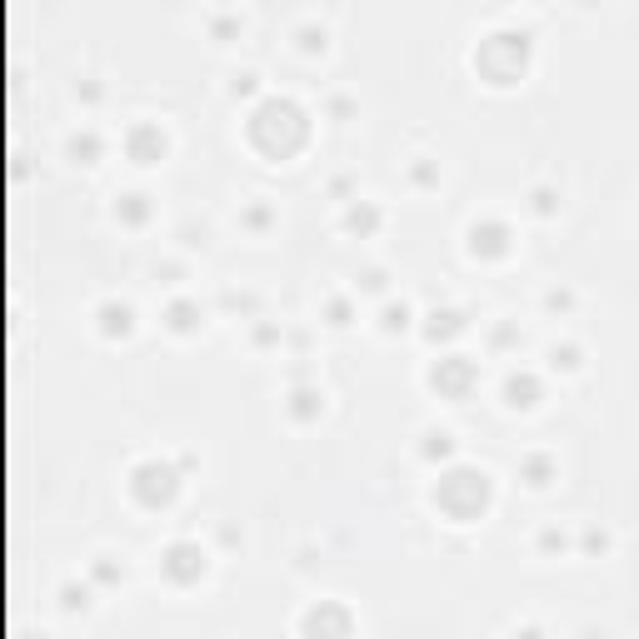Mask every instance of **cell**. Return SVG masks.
Here are the masks:
<instances>
[{"label":"cell","instance_id":"obj_5","mask_svg":"<svg viewBox=\"0 0 639 639\" xmlns=\"http://www.w3.org/2000/svg\"><path fill=\"white\" fill-rule=\"evenodd\" d=\"M205 570H210V555H205L195 540H175V545H165V550H160V575H165L170 585H180V590L200 585V580H205Z\"/></svg>","mask_w":639,"mask_h":639},{"label":"cell","instance_id":"obj_2","mask_svg":"<svg viewBox=\"0 0 639 639\" xmlns=\"http://www.w3.org/2000/svg\"><path fill=\"white\" fill-rule=\"evenodd\" d=\"M430 500H435V510H440L445 520L475 525V520L495 505V480H490V470H480V465H450V470H440Z\"/></svg>","mask_w":639,"mask_h":639},{"label":"cell","instance_id":"obj_3","mask_svg":"<svg viewBox=\"0 0 639 639\" xmlns=\"http://www.w3.org/2000/svg\"><path fill=\"white\" fill-rule=\"evenodd\" d=\"M530 55H535L530 30L500 25V30L480 35V45H475V70H480V80H490V85H515V80L530 70Z\"/></svg>","mask_w":639,"mask_h":639},{"label":"cell","instance_id":"obj_30","mask_svg":"<svg viewBox=\"0 0 639 639\" xmlns=\"http://www.w3.org/2000/svg\"><path fill=\"white\" fill-rule=\"evenodd\" d=\"M520 639H540V630H535V625H530V630H520Z\"/></svg>","mask_w":639,"mask_h":639},{"label":"cell","instance_id":"obj_19","mask_svg":"<svg viewBox=\"0 0 639 639\" xmlns=\"http://www.w3.org/2000/svg\"><path fill=\"white\" fill-rule=\"evenodd\" d=\"M420 455H425V460H450V455H455V435H450V430H430L425 445H420Z\"/></svg>","mask_w":639,"mask_h":639},{"label":"cell","instance_id":"obj_15","mask_svg":"<svg viewBox=\"0 0 639 639\" xmlns=\"http://www.w3.org/2000/svg\"><path fill=\"white\" fill-rule=\"evenodd\" d=\"M200 320H205V310H200L195 300H175V305L165 310V325H170L175 335H195V330H200Z\"/></svg>","mask_w":639,"mask_h":639},{"label":"cell","instance_id":"obj_21","mask_svg":"<svg viewBox=\"0 0 639 639\" xmlns=\"http://www.w3.org/2000/svg\"><path fill=\"white\" fill-rule=\"evenodd\" d=\"M550 365L555 370H580V345H555L550 350Z\"/></svg>","mask_w":639,"mask_h":639},{"label":"cell","instance_id":"obj_14","mask_svg":"<svg viewBox=\"0 0 639 639\" xmlns=\"http://www.w3.org/2000/svg\"><path fill=\"white\" fill-rule=\"evenodd\" d=\"M345 230L350 235H375L380 230V205H370V200H350V210H345Z\"/></svg>","mask_w":639,"mask_h":639},{"label":"cell","instance_id":"obj_12","mask_svg":"<svg viewBox=\"0 0 639 639\" xmlns=\"http://www.w3.org/2000/svg\"><path fill=\"white\" fill-rule=\"evenodd\" d=\"M465 325H470L465 310H450V305H445V310H430V315H425V340H430V345H445V340L465 335Z\"/></svg>","mask_w":639,"mask_h":639},{"label":"cell","instance_id":"obj_13","mask_svg":"<svg viewBox=\"0 0 639 639\" xmlns=\"http://www.w3.org/2000/svg\"><path fill=\"white\" fill-rule=\"evenodd\" d=\"M285 410H290L300 425H310V420H320V415H325V395H320L315 385H295V390H290V400H285Z\"/></svg>","mask_w":639,"mask_h":639},{"label":"cell","instance_id":"obj_4","mask_svg":"<svg viewBox=\"0 0 639 639\" xmlns=\"http://www.w3.org/2000/svg\"><path fill=\"white\" fill-rule=\"evenodd\" d=\"M180 485H185V470H180L175 460H140V465L130 470V495H135V505H145V510L175 505Z\"/></svg>","mask_w":639,"mask_h":639},{"label":"cell","instance_id":"obj_27","mask_svg":"<svg viewBox=\"0 0 639 639\" xmlns=\"http://www.w3.org/2000/svg\"><path fill=\"white\" fill-rule=\"evenodd\" d=\"M360 285H365V290H385V270H365Z\"/></svg>","mask_w":639,"mask_h":639},{"label":"cell","instance_id":"obj_9","mask_svg":"<svg viewBox=\"0 0 639 639\" xmlns=\"http://www.w3.org/2000/svg\"><path fill=\"white\" fill-rule=\"evenodd\" d=\"M165 150H170V135L155 120H140V125L125 130V155L135 165H155V160H165Z\"/></svg>","mask_w":639,"mask_h":639},{"label":"cell","instance_id":"obj_18","mask_svg":"<svg viewBox=\"0 0 639 639\" xmlns=\"http://www.w3.org/2000/svg\"><path fill=\"white\" fill-rule=\"evenodd\" d=\"M65 150H70L80 165H95V155H100V135H95V130H75V135L65 140Z\"/></svg>","mask_w":639,"mask_h":639},{"label":"cell","instance_id":"obj_20","mask_svg":"<svg viewBox=\"0 0 639 639\" xmlns=\"http://www.w3.org/2000/svg\"><path fill=\"white\" fill-rule=\"evenodd\" d=\"M405 325H410V305H405V300H400V305H385V310H380V330H385V335H400Z\"/></svg>","mask_w":639,"mask_h":639},{"label":"cell","instance_id":"obj_7","mask_svg":"<svg viewBox=\"0 0 639 639\" xmlns=\"http://www.w3.org/2000/svg\"><path fill=\"white\" fill-rule=\"evenodd\" d=\"M300 639H355V615L340 600H320L300 615Z\"/></svg>","mask_w":639,"mask_h":639},{"label":"cell","instance_id":"obj_26","mask_svg":"<svg viewBox=\"0 0 639 639\" xmlns=\"http://www.w3.org/2000/svg\"><path fill=\"white\" fill-rule=\"evenodd\" d=\"M245 220H250V225H255V230H265V225H270V205H255V210H250V215H245Z\"/></svg>","mask_w":639,"mask_h":639},{"label":"cell","instance_id":"obj_10","mask_svg":"<svg viewBox=\"0 0 639 639\" xmlns=\"http://www.w3.org/2000/svg\"><path fill=\"white\" fill-rule=\"evenodd\" d=\"M500 395H505L510 410H535L545 390H540V375H530V370H510L505 385H500Z\"/></svg>","mask_w":639,"mask_h":639},{"label":"cell","instance_id":"obj_11","mask_svg":"<svg viewBox=\"0 0 639 639\" xmlns=\"http://www.w3.org/2000/svg\"><path fill=\"white\" fill-rule=\"evenodd\" d=\"M95 320H100V335L125 340V335L135 330V305H130V300H105V305L95 310Z\"/></svg>","mask_w":639,"mask_h":639},{"label":"cell","instance_id":"obj_25","mask_svg":"<svg viewBox=\"0 0 639 639\" xmlns=\"http://www.w3.org/2000/svg\"><path fill=\"white\" fill-rule=\"evenodd\" d=\"M300 35H305V40H300L305 50H325V30H300Z\"/></svg>","mask_w":639,"mask_h":639},{"label":"cell","instance_id":"obj_28","mask_svg":"<svg viewBox=\"0 0 639 639\" xmlns=\"http://www.w3.org/2000/svg\"><path fill=\"white\" fill-rule=\"evenodd\" d=\"M540 545H545V550H565V545H570V540H565V535H560V530H545V535H540Z\"/></svg>","mask_w":639,"mask_h":639},{"label":"cell","instance_id":"obj_22","mask_svg":"<svg viewBox=\"0 0 639 639\" xmlns=\"http://www.w3.org/2000/svg\"><path fill=\"white\" fill-rule=\"evenodd\" d=\"M230 95H255V70H240V75L230 80Z\"/></svg>","mask_w":639,"mask_h":639},{"label":"cell","instance_id":"obj_6","mask_svg":"<svg viewBox=\"0 0 639 639\" xmlns=\"http://www.w3.org/2000/svg\"><path fill=\"white\" fill-rule=\"evenodd\" d=\"M475 385H480V365L470 355H445V360L430 365V390L440 400H465Z\"/></svg>","mask_w":639,"mask_h":639},{"label":"cell","instance_id":"obj_24","mask_svg":"<svg viewBox=\"0 0 639 639\" xmlns=\"http://www.w3.org/2000/svg\"><path fill=\"white\" fill-rule=\"evenodd\" d=\"M535 210L540 215H555V190H535Z\"/></svg>","mask_w":639,"mask_h":639},{"label":"cell","instance_id":"obj_1","mask_svg":"<svg viewBox=\"0 0 639 639\" xmlns=\"http://www.w3.org/2000/svg\"><path fill=\"white\" fill-rule=\"evenodd\" d=\"M245 140L265 160H290V155H300L310 145V110L300 100H290V95H265L245 115Z\"/></svg>","mask_w":639,"mask_h":639},{"label":"cell","instance_id":"obj_23","mask_svg":"<svg viewBox=\"0 0 639 639\" xmlns=\"http://www.w3.org/2000/svg\"><path fill=\"white\" fill-rule=\"evenodd\" d=\"M325 315H330V325H350V300H330Z\"/></svg>","mask_w":639,"mask_h":639},{"label":"cell","instance_id":"obj_16","mask_svg":"<svg viewBox=\"0 0 639 639\" xmlns=\"http://www.w3.org/2000/svg\"><path fill=\"white\" fill-rule=\"evenodd\" d=\"M115 220L145 225V220H150V195H145V190H125V195L115 200Z\"/></svg>","mask_w":639,"mask_h":639},{"label":"cell","instance_id":"obj_17","mask_svg":"<svg viewBox=\"0 0 639 639\" xmlns=\"http://www.w3.org/2000/svg\"><path fill=\"white\" fill-rule=\"evenodd\" d=\"M520 480L535 485V490H545V485L555 480V460H550V455H525V460H520Z\"/></svg>","mask_w":639,"mask_h":639},{"label":"cell","instance_id":"obj_8","mask_svg":"<svg viewBox=\"0 0 639 639\" xmlns=\"http://www.w3.org/2000/svg\"><path fill=\"white\" fill-rule=\"evenodd\" d=\"M515 250V230L505 220H475L470 225V255L475 260H505Z\"/></svg>","mask_w":639,"mask_h":639},{"label":"cell","instance_id":"obj_29","mask_svg":"<svg viewBox=\"0 0 639 639\" xmlns=\"http://www.w3.org/2000/svg\"><path fill=\"white\" fill-rule=\"evenodd\" d=\"M605 545H610L605 530H585V550H605Z\"/></svg>","mask_w":639,"mask_h":639}]
</instances>
